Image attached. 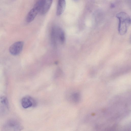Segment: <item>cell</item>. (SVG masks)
Returning a JSON list of instances; mask_svg holds the SVG:
<instances>
[{"label": "cell", "instance_id": "obj_1", "mask_svg": "<svg viewBox=\"0 0 131 131\" xmlns=\"http://www.w3.org/2000/svg\"><path fill=\"white\" fill-rule=\"evenodd\" d=\"M119 23L118 31L120 35H123L127 32L130 23V19L129 16L126 13L121 12L116 15Z\"/></svg>", "mask_w": 131, "mask_h": 131}, {"label": "cell", "instance_id": "obj_2", "mask_svg": "<svg viewBox=\"0 0 131 131\" xmlns=\"http://www.w3.org/2000/svg\"><path fill=\"white\" fill-rule=\"evenodd\" d=\"M23 128L22 125L18 121L11 119L4 123L1 129L3 131H18L21 130Z\"/></svg>", "mask_w": 131, "mask_h": 131}, {"label": "cell", "instance_id": "obj_3", "mask_svg": "<svg viewBox=\"0 0 131 131\" xmlns=\"http://www.w3.org/2000/svg\"><path fill=\"white\" fill-rule=\"evenodd\" d=\"M43 3L42 0H39L35 4L33 8L29 11L26 18L27 23L32 21L41 9Z\"/></svg>", "mask_w": 131, "mask_h": 131}, {"label": "cell", "instance_id": "obj_4", "mask_svg": "<svg viewBox=\"0 0 131 131\" xmlns=\"http://www.w3.org/2000/svg\"><path fill=\"white\" fill-rule=\"evenodd\" d=\"M9 110L8 100L4 96H0V117L6 115Z\"/></svg>", "mask_w": 131, "mask_h": 131}, {"label": "cell", "instance_id": "obj_5", "mask_svg": "<svg viewBox=\"0 0 131 131\" xmlns=\"http://www.w3.org/2000/svg\"><path fill=\"white\" fill-rule=\"evenodd\" d=\"M23 45V42L22 41H18L15 42L9 48L10 53L14 56L19 54L22 51Z\"/></svg>", "mask_w": 131, "mask_h": 131}, {"label": "cell", "instance_id": "obj_6", "mask_svg": "<svg viewBox=\"0 0 131 131\" xmlns=\"http://www.w3.org/2000/svg\"><path fill=\"white\" fill-rule=\"evenodd\" d=\"M21 103L22 106L25 108L35 106L37 104L36 101L30 96H26L23 98L21 100Z\"/></svg>", "mask_w": 131, "mask_h": 131}, {"label": "cell", "instance_id": "obj_7", "mask_svg": "<svg viewBox=\"0 0 131 131\" xmlns=\"http://www.w3.org/2000/svg\"><path fill=\"white\" fill-rule=\"evenodd\" d=\"M53 0H43L42 7L40 12L42 15L46 13L49 9Z\"/></svg>", "mask_w": 131, "mask_h": 131}, {"label": "cell", "instance_id": "obj_8", "mask_svg": "<svg viewBox=\"0 0 131 131\" xmlns=\"http://www.w3.org/2000/svg\"><path fill=\"white\" fill-rule=\"evenodd\" d=\"M66 6L65 0H58L57 4L56 14L58 16L61 15L64 12Z\"/></svg>", "mask_w": 131, "mask_h": 131}, {"label": "cell", "instance_id": "obj_9", "mask_svg": "<svg viewBox=\"0 0 131 131\" xmlns=\"http://www.w3.org/2000/svg\"><path fill=\"white\" fill-rule=\"evenodd\" d=\"M57 26H53L51 29V38L52 42L54 46L57 44L58 40L57 36Z\"/></svg>", "mask_w": 131, "mask_h": 131}, {"label": "cell", "instance_id": "obj_10", "mask_svg": "<svg viewBox=\"0 0 131 131\" xmlns=\"http://www.w3.org/2000/svg\"><path fill=\"white\" fill-rule=\"evenodd\" d=\"M58 39L61 43H63L65 41V37L64 32L60 27L57 26Z\"/></svg>", "mask_w": 131, "mask_h": 131}, {"label": "cell", "instance_id": "obj_11", "mask_svg": "<svg viewBox=\"0 0 131 131\" xmlns=\"http://www.w3.org/2000/svg\"><path fill=\"white\" fill-rule=\"evenodd\" d=\"M71 99L72 101L75 102L78 101L79 99V95L77 93H74L72 95Z\"/></svg>", "mask_w": 131, "mask_h": 131}, {"label": "cell", "instance_id": "obj_12", "mask_svg": "<svg viewBox=\"0 0 131 131\" xmlns=\"http://www.w3.org/2000/svg\"><path fill=\"white\" fill-rule=\"evenodd\" d=\"M74 1H77V0H74Z\"/></svg>", "mask_w": 131, "mask_h": 131}]
</instances>
